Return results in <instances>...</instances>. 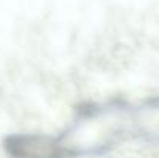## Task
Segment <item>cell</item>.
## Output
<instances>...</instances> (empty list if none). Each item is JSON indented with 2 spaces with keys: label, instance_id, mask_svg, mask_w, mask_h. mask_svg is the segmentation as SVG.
<instances>
[{
  "label": "cell",
  "instance_id": "obj_1",
  "mask_svg": "<svg viewBox=\"0 0 159 158\" xmlns=\"http://www.w3.org/2000/svg\"><path fill=\"white\" fill-rule=\"evenodd\" d=\"M130 138H136L134 105L110 99L80 107L73 121L59 135H53V143L57 158H91Z\"/></svg>",
  "mask_w": 159,
  "mask_h": 158
},
{
  "label": "cell",
  "instance_id": "obj_2",
  "mask_svg": "<svg viewBox=\"0 0 159 158\" xmlns=\"http://www.w3.org/2000/svg\"><path fill=\"white\" fill-rule=\"evenodd\" d=\"M3 147L11 158H57L50 133H12L5 138Z\"/></svg>",
  "mask_w": 159,
  "mask_h": 158
},
{
  "label": "cell",
  "instance_id": "obj_3",
  "mask_svg": "<svg viewBox=\"0 0 159 158\" xmlns=\"http://www.w3.org/2000/svg\"><path fill=\"white\" fill-rule=\"evenodd\" d=\"M134 132L138 140L159 144V98L134 105Z\"/></svg>",
  "mask_w": 159,
  "mask_h": 158
}]
</instances>
